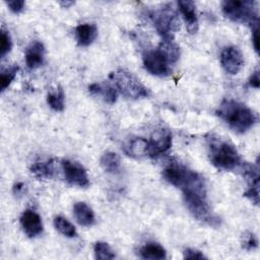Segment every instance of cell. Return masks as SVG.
Here are the masks:
<instances>
[{
    "label": "cell",
    "instance_id": "obj_1",
    "mask_svg": "<svg viewBox=\"0 0 260 260\" xmlns=\"http://www.w3.org/2000/svg\"><path fill=\"white\" fill-rule=\"evenodd\" d=\"M216 115L226 123L234 131L244 133L249 130L257 121L255 113L246 105L235 100H223Z\"/></svg>",
    "mask_w": 260,
    "mask_h": 260
},
{
    "label": "cell",
    "instance_id": "obj_2",
    "mask_svg": "<svg viewBox=\"0 0 260 260\" xmlns=\"http://www.w3.org/2000/svg\"><path fill=\"white\" fill-rule=\"evenodd\" d=\"M208 149L210 161L217 169L232 171L242 166L241 156L236 147L218 136L208 138Z\"/></svg>",
    "mask_w": 260,
    "mask_h": 260
},
{
    "label": "cell",
    "instance_id": "obj_3",
    "mask_svg": "<svg viewBox=\"0 0 260 260\" xmlns=\"http://www.w3.org/2000/svg\"><path fill=\"white\" fill-rule=\"evenodd\" d=\"M184 201L190 213L198 220L209 225H217L218 218L211 212L206 200V188L183 191Z\"/></svg>",
    "mask_w": 260,
    "mask_h": 260
},
{
    "label": "cell",
    "instance_id": "obj_4",
    "mask_svg": "<svg viewBox=\"0 0 260 260\" xmlns=\"http://www.w3.org/2000/svg\"><path fill=\"white\" fill-rule=\"evenodd\" d=\"M164 179L182 191L205 187L204 180L196 172L179 164H171L162 171Z\"/></svg>",
    "mask_w": 260,
    "mask_h": 260
},
{
    "label": "cell",
    "instance_id": "obj_5",
    "mask_svg": "<svg viewBox=\"0 0 260 260\" xmlns=\"http://www.w3.org/2000/svg\"><path fill=\"white\" fill-rule=\"evenodd\" d=\"M223 14L231 20L240 23H258L256 2L251 0H226L221 4Z\"/></svg>",
    "mask_w": 260,
    "mask_h": 260
},
{
    "label": "cell",
    "instance_id": "obj_6",
    "mask_svg": "<svg viewBox=\"0 0 260 260\" xmlns=\"http://www.w3.org/2000/svg\"><path fill=\"white\" fill-rule=\"evenodd\" d=\"M110 78L114 81L115 87L125 96L133 100L146 98L149 95V90L140 80L132 73L125 70H118L110 74Z\"/></svg>",
    "mask_w": 260,
    "mask_h": 260
},
{
    "label": "cell",
    "instance_id": "obj_7",
    "mask_svg": "<svg viewBox=\"0 0 260 260\" xmlns=\"http://www.w3.org/2000/svg\"><path fill=\"white\" fill-rule=\"evenodd\" d=\"M152 22L164 40H173L174 34L180 28L177 13L170 7H161L151 13Z\"/></svg>",
    "mask_w": 260,
    "mask_h": 260
},
{
    "label": "cell",
    "instance_id": "obj_8",
    "mask_svg": "<svg viewBox=\"0 0 260 260\" xmlns=\"http://www.w3.org/2000/svg\"><path fill=\"white\" fill-rule=\"evenodd\" d=\"M143 64L152 75L167 76L171 73V63L158 49L147 51L143 55Z\"/></svg>",
    "mask_w": 260,
    "mask_h": 260
},
{
    "label": "cell",
    "instance_id": "obj_9",
    "mask_svg": "<svg viewBox=\"0 0 260 260\" xmlns=\"http://www.w3.org/2000/svg\"><path fill=\"white\" fill-rule=\"evenodd\" d=\"M65 180L73 186L87 187L89 180L85 169L77 161H71L68 159L62 160L61 162Z\"/></svg>",
    "mask_w": 260,
    "mask_h": 260
},
{
    "label": "cell",
    "instance_id": "obj_10",
    "mask_svg": "<svg viewBox=\"0 0 260 260\" xmlns=\"http://www.w3.org/2000/svg\"><path fill=\"white\" fill-rule=\"evenodd\" d=\"M220 64L229 74H238L244 66V57L239 48L225 47L220 53Z\"/></svg>",
    "mask_w": 260,
    "mask_h": 260
},
{
    "label": "cell",
    "instance_id": "obj_11",
    "mask_svg": "<svg viewBox=\"0 0 260 260\" xmlns=\"http://www.w3.org/2000/svg\"><path fill=\"white\" fill-rule=\"evenodd\" d=\"M149 156L153 157L166 152L172 146V134L166 128L154 130L150 139L148 140Z\"/></svg>",
    "mask_w": 260,
    "mask_h": 260
},
{
    "label": "cell",
    "instance_id": "obj_12",
    "mask_svg": "<svg viewBox=\"0 0 260 260\" xmlns=\"http://www.w3.org/2000/svg\"><path fill=\"white\" fill-rule=\"evenodd\" d=\"M20 224L26 236L35 238L42 234L43 222L40 215L32 210H25L20 216Z\"/></svg>",
    "mask_w": 260,
    "mask_h": 260
},
{
    "label": "cell",
    "instance_id": "obj_13",
    "mask_svg": "<svg viewBox=\"0 0 260 260\" xmlns=\"http://www.w3.org/2000/svg\"><path fill=\"white\" fill-rule=\"evenodd\" d=\"M179 10L183 16L186 28L189 34H195L198 30V18L196 13V6L193 1H179Z\"/></svg>",
    "mask_w": 260,
    "mask_h": 260
},
{
    "label": "cell",
    "instance_id": "obj_14",
    "mask_svg": "<svg viewBox=\"0 0 260 260\" xmlns=\"http://www.w3.org/2000/svg\"><path fill=\"white\" fill-rule=\"evenodd\" d=\"M124 152L133 158H143L149 156L148 140L142 137H135L128 140L123 146Z\"/></svg>",
    "mask_w": 260,
    "mask_h": 260
},
{
    "label": "cell",
    "instance_id": "obj_15",
    "mask_svg": "<svg viewBox=\"0 0 260 260\" xmlns=\"http://www.w3.org/2000/svg\"><path fill=\"white\" fill-rule=\"evenodd\" d=\"M45 47L43 43L36 41L30 44L25 52V63L28 68L35 69L44 63Z\"/></svg>",
    "mask_w": 260,
    "mask_h": 260
},
{
    "label": "cell",
    "instance_id": "obj_16",
    "mask_svg": "<svg viewBox=\"0 0 260 260\" xmlns=\"http://www.w3.org/2000/svg\"><path fill=\"white\" fill-rule=\"evenodd\" d=\"M76 42L81 47L89 46L98 36V28L92 23H82L75 27Z\"/></svg>",
    "mask_w": 260,
    "mask_h": 260
},
{
    "label": "cell",
    "instance_id": "obj_17",
    "mask_svg": "<svg viewBox=\"0 0 260 260\" xmlns=\"http://www.w3.org/2000/svg\"><path fill=\"white\" fill-rule=\"evenodd\" d=\"M73 214L80 225L90 226L94 223L93 211L85 202H76L73 206Z\"/></svg>",
    "mask_w": 260,
    "mask_h": 260
},
{
    "label": "cell",
    "instance_id": "obj_18",
    "mask_svg": "<svg viewBox=\"0 0 260 260\" xmlns=\"http://www.w3.org/2000/svg\"><path fill=\"white\" fill-rule=\"evenodd\" d=\"M89 91L93 94L100 95L108 104H114L117 100V89L116 87L108 83H92L88 87Z\"/></svg>",
    "mask_w": 260,
    "mask_h": 260
},
{
    "label": "cell",
    "instance_id": "obj_19",
    "mask_svg": "<svg viewBox=\"0 0 260 260\" xmlns=\"http://www.w3.org/2000/svg\"><path fill=\"white\" fill-rule=\"evenodd\" d=\"M140 256L144 259L160 260L167 257L166 250L156 243H147L140 248Z\"/></svg>",
    "mask_w": 260,
    "mask_h": 260
},
{
    "label": "cell",
    "instance_id": "obj_20",
    "mask_svg": "<svg viewBox=\"0 0 260 260\" xmlns=\"http://www.w3.org/2000/svg\"><path fill=\"white\" fill-rule=\"evenodd\" d=\"M30 172L39 179H50L53 177L55 172L54 160L48 159L44 161H38L30 167Z\"/></svg>",
    "mask_w": 260,
    "mask_h": 260
},
{
    "label": "cell",
    "instance_id": "obj_21",
    "mask_svg": "<svg viewBox=\"0 0 260 260\" xmlns=\"http://www.w3.org/2000/svg\"><path fill=\"white\" fill-rule=\"evenodd\" d=\"M157 49L166 56L171 64L177 62L180 57V48L176 43L173 42V40L161 41Z\"/></svg>",
    "mask_w": 260,
    "mask_h": 260
},
{
    "label": "cell",
    "instance_id": "obj_22",
    "mask_svg": "<svg viewBox=\"0 0 260 260\" xmlns=\"http://www.w3.org/2000/svg\"><path fill=\"white\" fill-rule=\"evenodd\" d=\"M101 166L108 173H117L120 169V158L112 151L105 152L101 157Z\"/></svg>",
    "mask_w": 260,
    "mask_h": 260
},
{
    "label": "cell",
    "instance_id": "obj_23",
    "mask_svg": "<svg viewBox=\"0 0 260 260\" xmlns=\"http://www.w3.org/2000/svg\"><path fill=\"white\" fill-rule=\"evenodd\" d=\"M47 103L53 110L57 112L63 111L65 105V94L62 87H58V89L49 92L47 95Z\"/></svg>",
    "mask_w": 260,
    "mask_h": 260
},
{
    "label": "cell",
    "instance_id": "obj_24",
    "mask_svg": "<svg viewBox=\"0 0 260 260\" xmlns=\"http://www.w3.org/2000/svg\"><path fill=\"white\" fill-rule=\"evenodd\" d=\"M54 225L60 234L68 238H73L76 236V230L73 224L63 216H56L54 219Z\"/></svg>",
    "mask_w": 260,
    "mask_h": 260
},
{
    "label": "cell",
    "instance_id": "obj_25",
    "mask_svg": "<svg viewBox=\"0 0 260 260\" xmlns=\"http://www.w3.org/2000/svg\"><path fill=\"white\" fill-rule=\"evenodd\" d=\"M18 71V66L17 65H12L10 67H7L4 69L1 74H0V87L1 90H5L10 83L13 81L14 77L16 76V73Z\"/></svg>",
    "mask_w": 260,
    "mask_h": 260
},
{
    "label": "cell",
    "instance_id": "obj_26",
    "mask_svg": "<svg viewBox=\"0 0 260 260\" xmlns=\"http://www.w3.org/2000/svg\"><path fill=\"white\" fill-rule=\"evenodd\" d=\"M94 256L96 259H114L115 254L111 247L105 242H96L93 247Z\"/></svg>",
    "mask_w": 260,
    "mask_h": 260
},
{
    "label": "cell",
    "instance_id": "obj_27",
    "mask_svg": "<svg viewBox=\"0 0 260 260\" xmlns=\"http://www.w3.org/2000/svg\"><path fill=\"white\" fill-rule=\"evenodd\" d=\"M12 48V41L11 37L8 31L4 28L1 29V37H0V56L3 58L7 53L10 52Z\"/></svg>",
    "mask_w": 260,
    "mask_h": 260
},
{
    "label": "cell",
    "instance_id": "obj_28",
    "mask_svg": "<svg viewBox=\"0 0 260 260\" xmlns=\"http://www.w3.org/2000/svg\"><path fill=\"white\" fill-rule=\"evenodd\" d=\"M257 239L254 236V234L252 233H248L247 235L244 236V240H243V248H245L246 250H253L257 247Z\"/></svg>",
    "mask_w": 260,
    "mask_h": 260
},
{
    "label": "cell",
    "instance_id": "obj_29",
    "mask_svg": "<svg viewBox=\"0 0 260 260\" xmlns=\"http://www.w3.org/2000/svg\"><path fill=\"white\" fill-rule=\"evenodd\" d=\"M183 256L186 259H205L206 257L198 250H194V249H185L183 252Z\"/></svg>",
    "mask_w": 260,
    "mask_h": 260
},
{
    "label": "cell",
    "instance_id": "obj_30",
    "mask_svg": "<svg viewBox=\"0 0 260 260\" xmlns=\"http://www.w3.org/2000/svg\"><path fill=\"white\" fill-rule=\"evenodd\" d=\"M24 5L25 3L22 0H13V1L7 2V6L14 13H19L24 8Z\"/></svg>",
    "mask_w": 260,
    "mask_h": 260
},
{
    "label": "cell",
    "instance_id": "obj_31",
    "mask_svg": "<svg viewBox=\"0 0 260 260\" xmlns=\"http://www.w3.org/2000/svg\"><path fill=\"white\" fill-rule=\"evenodd\" d=\"M253 29H252V42H253V46L254 49L257 53H259V28H258V23L252 25Z\"/></svg>",
    "mask_w": 260,
    "mask_h": 260
},
{
    "label": "cell",
    "instance_id": "obj_32",
    "mask_svg": "<svg viewBox=\"0 0 260 260\" xmlns=\"http://www.w3.org/2000/svg\"><path fill=\"white\" fill-rule=\"evenodd\" d=\"M249 84L252 86V87H255V88H258L259 87V84H260V79H259V72L258 71H255L250 79H249Z\"/></svg>",
    "mask_w": 260,
    "mask_h": 260
},
{
    "label": "cell",
    "instance_id": "obj_33",
    "mask_svg": "<svg viewBox=\"0 0 260 260\" xmlns=\"http://www.w3.org/2000/svg\"><path fill=\"white\" fill-rule=\"evenodd\" d=\"M61 4L63 5V6H68V5H71V4H73V2H61Z\"/></svg>",
    "mask_w": 260,
    "mask_h": 260
}]
</instances>
